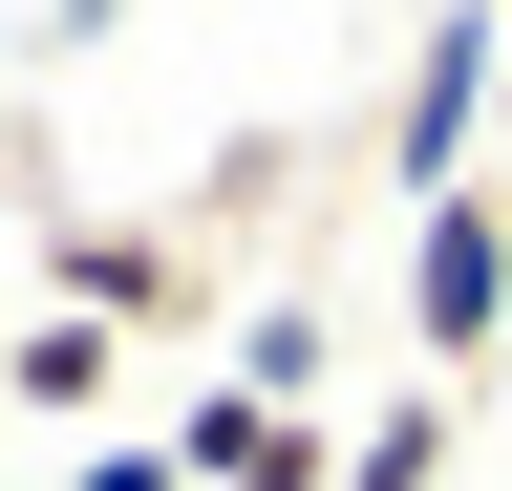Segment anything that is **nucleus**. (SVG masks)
Listing matches in <instances>:
<instances>
[{"instance_id": "f257e3e1", "label": "nucleus", "mask_w": 512, "mask_h": 491, "mask_svg": "<svg viewBox=\"0 0 512 491\" xmlns=\"http://www.w3.org/2000/svg\"><path fill=\"white\" fill-rule=\"evenodd\" d=\"M470 129H512V22H491V0H448V22L406 43V129H384V193H406V214H448V193H470Z\"/></svg>"}, {"instance_id": "20e7f679", "label": "nucleus", "mask_w": 512, "mask_h": 491, "mask_svg": "<svg viewBox=\"0 0 512 491\" xmlns=\"http://www.w3.org/2000/svg\"><path fill=\"white\" fill-rule=\"evenodd\" d=\"M43 299L64 321H192V235H64Z\"/></svg>"}, {"instance_id": "0eeeda50", "label": "nucleus", "mask_w": 512, "mask_h": 491, "mask_svg": "<svg viewBox=\"0 0 512 491\" xmlns=\"http://www.w3.org/2000/svg\"><path fill=\"white\" fill-rule=\"evenodd\" d=\"M427 470H448V385H406V406L342 449V491H427Z\"/></svg>"}, {"instance_id": "423d86ee", "label": "nucleus", "mask_w": 512, "mask_h": 491, "mask_svg": "<svg viewBox=\"0 0 512 491\" xmlns=\"http://www.w3.org/2000/svg\"><path fill=\"white\" fill-rule=\"evenodd\" d=\"M235 406H320V299H256L235 321Z\"/></svg>"}, {"instance_id": "39448f33", "label": "nucleus", "mask_w": 512, "mask_h": 491, "mask_svg": "<svg viewBox=\"0 0 512 491\" xmlns=\"http://www.w3.org/2000/svg\"><path fill=\"white\" fill-rule=\"evenodd\" d=\"M107 363H128V321H64L43 299V321L0 342V406H107Z\"/></svg>"}, {"instance_id": "f03ea898", "label": "nucleus", "mask_w": 512, "mask_h": 491, "mask_svg": "<svg viewBox=\"0 0 512 491\" xmlns=\"http://www.w3.org/2000/svg\"><path fill=\"white\" fill-rule=\"evenodd\" d=\"M491 342H512V193H448V214H406V363L470 385Z\"/></svg>"}, {"instance_id": "1a4fd4ad", "label": "nucleus", "mask_w": 512, "mask_h": 491, "mask_svg": "<svg viewBox=\"0 0 512 491\" xmlns=\"http://www.w3.org/2000/svg\"><path fill=\"white\" fill-rule=\"evenodd\" d=\"M0 427H22V406H0Z\"/></svg>"}, {"instance_id": "7ed1b4c3", "label": "nucleus", "mask_w": 512, "mask_h": 491, "mask_svg": "<svg viewBox=\"0 0 512 491\" xmlns=\"http://www.w3.org/2000/svg\"><path fill=\"white\" fill-rule=\"evenodd\" d=\"M171 449H192V491H342V427H320V406H235V385L192 406Z\"/></svg>"}, {"instance_id": "6e6552de", "label": "nucleus", "mask_w": 512, "mask_h": 491, "mask_svg": "<svg viewBox=\"0 0 512 491\" xmlns=\"http://www.w3.org/2000/svg\"><path fill=\"white\" fill-rule=\"evenodd\" d=\"M64 491H192V449H171V427H150V449H128V427H107V449L64 470Z\"/></svg>"}]
</instances>
